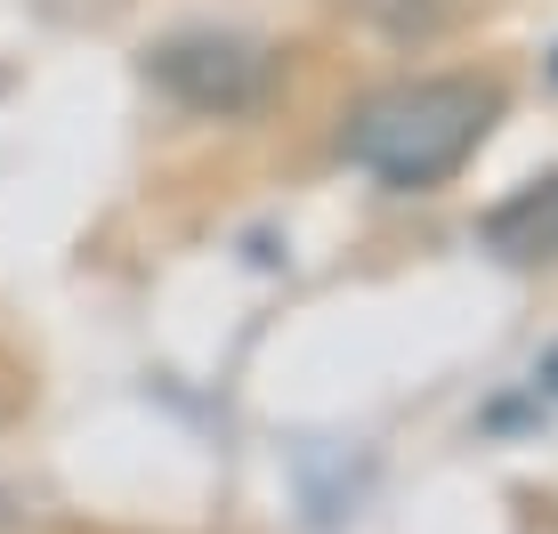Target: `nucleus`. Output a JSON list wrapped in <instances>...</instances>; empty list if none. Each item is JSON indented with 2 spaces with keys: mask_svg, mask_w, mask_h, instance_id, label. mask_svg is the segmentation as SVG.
I'll return each mask as SVG.
<instances>
[{
  "mask_svg": "<svg viewBox=\"0 0 558 534\" xmlns=\"http://www.w3.org/2000/svg\"><path fill=\"white\" fill-rule=\"evenodd\" d=\"M486 243H494L502 259H543V252H558V179L510 195L502 211L486 219Z\"/></svg>",
  "mask_w": 558,
  "mask_h": 534,
  "instance_id": "7ed1b4c3",
  "label": "nucleus"
},
{
  "mask_svg": "<svg viewBox=\"0 0 558 534\" xmlns=\"http://www.w3.org/2000/svg\"><path fill=\"white\" fill-rule=\"evenodd\" d=\"M543 389L558 397V349H543Z\"/></svg>",
  "mask_w": 558,
  "mask_h": 534,
  "instance_id": "20e7f679",
  "label": "nucleus"
},
{
  "mask_svg": "<svg viewBox=\"0 0 558 534\" xmlns=\"http://www.w3.org/2000/svg\"><path fill=\"white\" fill-rule=\"evenodd\" d=\"M502 122V89L477 73H429V82H397L373 106H356L349 122V162L373 170L397 195H429L461 162L486 146V130Z\"/></svg>",
  "mask_w": 558,
  "mask_h": 534,
  "instance_id": "f257e3e1",
  "label": "nucleus"
},
{
  "mask_svg": "<svg viewBox=\"0 0 558 534\" xmlns=\"http://www.w3.org/2000/svg\"><path fill=\"white\" fill-rule=\"evenodd\" d=\"M146 73L186 113H210V122H243V113H259L267 98H276V82H283L276 49L243 41V33H179V41H162L146 57Z\"/></svg>",
  "mask_w": 558,
  "mask_h": 534,
  "instance_id": "f03ea898",
  "label": "nucleus"
}]
</instances>
